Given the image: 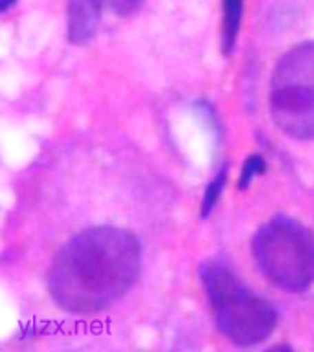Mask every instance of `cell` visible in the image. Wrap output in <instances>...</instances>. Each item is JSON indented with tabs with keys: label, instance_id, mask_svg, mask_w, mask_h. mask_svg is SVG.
Wrapping results in <instances>:
<instances>
[{
	"label": "cell",
	"instance_id": "obj_2",
	"mask_svg": "<svg viewBox=\"0 0 314 352\" xmlns=\"http://www.w3.org/2000/svg\"><path fill=\"white\" fill-rule=\"evenodd\" d=\"M204 290L220 334L239 346L258 345L278 323L274 305L253 294L222 263H204L200 268Z\"/></svg>",
	"mask_w": 314,
	"mask_h": 352
},
{
	"label": "cell",
	"instance_id": "obj_5",
	"mask_svg": "<svg viewBox=\"0 0 314 352\" xmlns=\"http://www.w3.org/2000/svg\"><path fill=\"white\" fill-rule=\"evenodd\" d=\"M103 0L68 2V38L72 44H85L94 37L101 19Z\"/></svg>",
	"mask_w": 314,
	"mask_h": 352
},
{
	"label": "cell",
	"instance_id": "obj_7",
	"mask_svg": "<svg viewBox=\"0 0 314 352\" xmlns=\"http://www.w3.org/2000/svg\"><path fill=\"white\" fill-rule=\"evenodd\" d=\"M224 182H226V169H222L217 175L211 184L206 187V195H204V200H202V217L209 214V211L213 209V206L217 204V198L220 197V191H222V187H224Z\"/></svg>",
	"mask_w": 314,
	"mask_h": 352
},
{
	"label": "cell",
	"instance_id": "obj_9",
	"mask_svg": "<svg viewBox=\"0 0 314 352\" xmlns=\"http://www.w3.org/2000/svg\"><path fill=\"white\" fill-rule=\"evenodd\" d=\"M142 4V0H112V8L120 15H131L138 10V6Z\"/></svg>",
	"mask_w": 314,
	"mask_h": 352
},
{
	"label": "cell",
	"instance_id": "obj_8",
	"mask_svg": "<svg viewBox=\"0 0 314 352\" xmlns=\"http://www.w3.org/2000/svg\"><path fill=\"white\" fill-rule=\"evenodd\" d=\"M264 170V162L261 156H250V158L244 162V167H242V173H241V184H239V187L241 189H244V187L252 182V178L258 173H263Z\"/></svg>",
	"mask_w": 314,
	"mask_h": 352
},
{
	"label": "cell",
	"instance_id": "obj_3",
	"mask_svg": "<svg viewBox=\"0 0 314 352\" xmlns=\"http://www.w3.org/2000/svg\"><path fill=\"white\" fill-rule=\"evenodd\" d=\"M252 250L264 277L286 292H303L314 283L313 231L291 217H274L253 235Z\"/></svg>",
	"mask_w": 314,
	"mask_h": 352
},
{
	"label": "cell",
	"instance_id": "obj_4",
	"mask_svg": "<svg viewBox=\"0 0 314 352\" xmlns=\"http://www.w3.org/2000/svg\"><path fill=\"white\" fill-rule=\"evenodd\" d=\"M270 116L296 140H314V41L289 50L270 81Z\"/></svg>",
	"mask_w": 314,
	"mask_h": 352
},
{
	"label": "cell",
	"instance_id": "obj_10",
	"mask_svg": "<svg viewBox=\"0 0 314 352\" xmlns=\"http://www.w3.org/2000/svg\"><path fill=\"white\" fill-rule=\"evenodd\" d=\"M15 2H17V0H2V11L10 10V6H13Z\"/></svg>",
	"mask_w": 314,
	"mask_h": 352
},
{
	"label": "cell",
	"instance_id": "obj_1",
	"mask_svg": "<svg viewBox=\"0 0 314 352\" xmlns=\"http://www.w3.org/2000/svg\"><path fill=\"white\" fill-rule=\"evenodd\" d=\"M142 250L131 231L96 226L77 233L55 255L48 274L52 299L65 312H101L136 283Z\"/></svg>",
	"mask_w": 314,
	"mask_h": 352
},
{
	"label": "cell",
	"instance_id": "obj_6",
	"mask_svg": "<svg viewBox=\"0 0 314 352\" xmlns=\"http://www.w3.org/2000/svg\"><path fill=\"white\" fill-rule=\"evenodd\" d=\"M242 4L244 0H222V52L226 55L231 54L236 46L239 28H241L242 19Z\"/></svg>",
	"mask_w": 314,
	"mask_h": 352
}]
</instances>
